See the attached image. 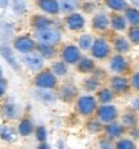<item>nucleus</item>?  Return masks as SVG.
<instances>
[{"label": "nucleus", "instance_id": "nucleus-1", "mask_svg": "<svg viewBox=\"0 0 139 149\" xmlns=\"http://www.w3.org/2000/svg\"><path fill=\"white\" fill-rule=\"evenodd\" d=\"M98 103L97 98L92 94H85V95H79L75 100V111L79 116L84 117V118H90L94 116L95 111H97Z\"/></svg>", "mask_w": 139, "mask_h": 149}, {"label": "nucleus", "instance_id": "nucleus-2", "mask_svg": "<svg viewBox=\"0 0 139 149\" xmlns=\"http://www.w3.org/2000/svg\"><path fill=\"white\" fill-rule=\"evenodd\" d=\"M35 88L40 89H57L58 88V77L53 73L50 68H43L36 72L32 80Z\"/></svg>", "mask_w": 139, "mask_h": 149}, {"label": "nucleus", "instance_id": "nucleus-3", "mask_svg": "<svg viewBox=\"0 0 139 149\" xmlns=\"http://www.w3.org/2000/svg\"><path fill=\"white\" fill-rule=\"evenodd\" d=\"M34 37L38 42H43V44H49V45H55L61 44L62 41V32L58 27L52 26L48 29L35 31Z\"/></svg>", "mask_w": 139, "mask_h": 149}, {"label": "nucleus", "instance_id": "nucleus-4", "mask_svg": "<svg viewBox=\"0 0 139 149\" xmlns=\"http://www.w3.org/2000/svg\"><path fill=\"white\" fill-rule=\"evenodd\" d=\"M89 52H90L92 58H94L95 61H106L112 54V46L106 39L98 37V39H94Z\"/></svg>", "mask_w": 139, "mask_h": 149}, {"label": "nucleus", "instance_id": "nucleus-5", "mask_svg": "<svg viewBox=\"0 0 139 149\" xmlns=\"http://www.w3.org/2000/svg\"><path fill=\"white\" fill-rule=\"evenodd\" d=\"M94 117L98 121H101L103 125H107L110 122H113L119 118V109L112 103L108 104H99L94 113Z\"/></svg>", "mask_w": 139, "mask_h": 149}, {"label": "nucleus", "instance_id": "nucleus-6", "mask_svg": "<svg viewBox=\"0 0 139 149\" xmlns=\"http://www.w3.org/2000/svg\"><path fill=\"white\" fill-rule=\"evenodd\" d=\"M36 44L38 41L35 40V37L30 35H20L13 39L12 46L15 52L21 53V54H29V53L36 50Z\"/></svg>", "mask_w": 139, "mask_h": 149}, {"label": "nucleus", "instance_id": "nucleus-7", "mask_svg": "<svg viewBox=\"0 0 139 149\" xmlns=\"http://www.w3.org/2000/svg\"><path fill=\"white\" fill-rule=\"evenodd\" d=\"M58 55L61 57V59L66 62L68 66H75L79 62V59L82 57L80 48L75 44H66L62 46V49L58 52Z\"/></svg>", "mask_w": 139, "mask_h": 149}, {"label": "nucleus", "instance_id": "nucleus-8", "mask_svg": "<svg viewBox=\"0 0 139 149\" xmlns=\"http://www.w3.org/2000/svg\"><path fill=\"white\" fill-rule=\"evenodd\" d=\"M108 88L112 90L116 95H125L131 89L130 80L124 74H115L108 80Z\"/></svg>", "mask_w": 139, "mask_h": 149}, {"label": "nucleus", "instance_id": "nucleus-9", "mask_svg": "<svg viewBox=\"0 0 139 149\" xmlns=\"http://www.w3.org/2000/svg\"><path fill=\"white\" fill-rule=\"evenodd\" d=\"M85 18L84 15L79 12H71L66 14L63 18V24L67 30L72 31V32H80L85 29Z\"/></svg>", "mask_w": 139, "mask_h": 149}, {"label": "nucleus", "instance_id": "nucleus-10", "mask_svg": "<svg viewBox=\"0 0 139 149\" xmlns=\"http://www.w3.org/2000/svg\"><path fill=\"white\" fill-rule=\"evenodd\" d=\"M55 90H57L58 99L67 104L73 103V102L76 100V98L79 97V89H77V86L72 82L63 84V85H61L59 88H57Z\"/></svg>", "mask_w": 139, "mask_h": 149}, {"label": "nucleus", "instance_id": "nucleus-11", "mask_svg": "<svg viewBox=\"0 0 139 149\" xmlns=\"http://www.w3.org/2000/svg\"><path fill=\"white\" fill-rule=\"evenodd\" d=\"M22 62L23 64L29 68L32 72H38V71L43 70L45 64V59L39 54L38 52H32L29 54H23L22 57Z\"/></svg>", "mask_w": 139, "mask_h": 149}, {"label": "nucleus", "instance_id": "nucleus-12", "mask_svg": "<svg viewBox=\"0 0 139 149\" xmlns=\"http://www.w3.org/2000/svg\"><path fill=\"white\" fill-rule=\"evenodd\" d=\"M110 71L116 74H124L129 71V62L124 54L116 53L110 57Z\"/></svg>", "mask_w": 139, "mask_h": 149}, {"label": "nucleus", "instance_id": "nucleus-13", "mask_svg": "<svg viewBox=\"0 0 139 149\" xmlns=\"http://www.w3.org/2000/svg\"><path fill=\"white\" fill-rule=\"evenodd\" d=\"M34 95L35 99L38 102L46 105H52L58 100V95H57V90L55 89H40L35 88L34 90Z\"/></svg>", "mask_w": 139, "mask_h": 149}, {"label": "nucleus", "instance_id": "nucleus-14", "mask_svg": "<svg viewBox=\"0 0 139 149\" xmlns=\"http://www.w3.org/2000/svg\"><path fill=\"white\" fill-rule=\"evenodd\" d=\"M90 26L95 32H106L110 29V15L104 12H98L93 15Z\"/></svg>", "mask_w": 139, "mask_h": 149}, {"label": "nucleus", "instance_id": "nucleus-15", "mask_svg": "<svg viewBox=\"0 0 139 149\" xmlns=\"http://www.w3.org/2000/svg\"><path fill=\"white\" fill-rule=\"evenodd\" d=\"M0 113L5 121H14L21 117V108L14 102H5L0 108Z\"/></svg>", "mask_w": 139, "mask_h": 149}, {"label": "nucleus", "instance_id": "nucleus-16", "mask_svg": "<svg viewBox=\"0 0 139 149\" xmlns=\"http://www.w3.org/2000/svg\"><path fill=\"white\" fill-rule=\"evenodd\" d=\"M30 26L34 31H40V30L48 29V27L55 26V23L50 17H48V15L34 14V15H31V18H30Z\"/></svg>", "mask_w": 139, "mask_h": 149}, {"label": "nucleus", "instance_id": "nucleus-17", "mask_svg": "<svg viewBox=\"0 0 139 149\" xmlns=\"http://www.w3.org/2000/svg\"><path fill=\"white\" fill-rule=\"evenodd\" d=\"M103 132H104V135L108 136L110 139L116 140V139L121 138L126 132V127L124 126L121 122H117V120H116V121H113V122H110V123H107V125H104Z\"/></svg>", "mask_w": 139, "mask_h": 149}, {"label": "nucleus", "instance_id": "nucleus-18", "mask_svg": "<svg viewBox=\"0 0 139 149\" xmlns=\"http://www.w3.org/2000/svg\"><path fill=\"white\" fill-rule=\"evenodd\" d=\"M36 5L45 14L58 15L61 13V7L58 0H36Z\"/></svg>", "mask_w": 139, "mask_h": 149}, {"label": "nucleus", "instance_id": "nucleus-19", "mask_svg": "<svg viewBox=\"0 0 139 149\" xmlns=\"http://www.w3.org/2000/svg\"><path fill=\"white\" fill-rule=\"evenodd\" d=\"M76 67V72L81 73V74H92L93 71L95 70L97 64H95L94 58L92 57H81L79 59V62L75 64Z\"/></svg>", "mask_w": 139, "mask_h": 149}, {"label": "nucleus", "instance_id": "nucleus-20", "mask_svg": "<svg viewBox=\"0 0 139 149\" xmlns=\"http://www.w3.org/2000/svg\"><path fill=\"white\" fill-rule=\"evenodd\" d=\"M110 27L117 32L128 30V21L125 15L120 14V12H113L112 14H110Z\"/></svg>", "mask_w": 139, "mask_h": 149}, {"label": "nucleus", "instance_id": "nucleus-21", "mask_svg": "<svg viewBox=\"0 0 139 149\" xmlns=\"http://www.w3.org/2000/svg\"><path fill=\"white\" fill-rule=\"evenodd\" d=\"M35 131V125H34L32 120L30 117H21L20 122L17 125V132L22 138H27L31 136Z\"/></svg>", "mask_w": 139, "mask_h": 149}, {"label": "nucleus", "instance_id": "nucleus-22", "mask_svg": "<svg viewBox=\"0 0 139 149\" xmlns=\"http://www.w3.org/2000/svg\"><path fill=\"white\" fill-rule=\"evenodd\" d=\"M43 58L46 61L54 59L58 55V49L55 45H49V44H43V42H38L36 44V50Z\"/></svg>", "mask_w": 139, "mask_h": 149}, {"label": "nucleus", "instance_id": "nucleus-23", "mask_svg": "<svg viewBox=\"0 0 139 149\" xmlns=\"http://www.w3.org/2000/svg\"><path fill=\"white\" fill-rule=\"evenodd\" d=\"M112 46H113V49H115L116 53H120V54H126V53L130 52L131 42L128 40V37L121 36V35H117V36L113 37Z\"/></svg>", "mask_w": 139, "mask_h": 149}, {"label": "nucleus", "instance_id": "nucleus-24", "mask_svg": "<svg viewBox=\"0 0 139 149\" xmlns=\"http://www.w3.org/2000/svg\"><path fill=\"white\" fill-rule=\"evenodd\" d=\"M120 122L122 123L126 129H133L138 125L139 122V117L137 114V111L134 109H128L120 116Z\"/></svg>", "mask_w": 139, "mask_h": 149}, {"label": "nucleus", "instance_id": "nucleus-25", "mask_svg": "<svg viewBox=\"0 0 139 149\" xmlns=\"http://www.w3.org/2000/svg\"><path fill=\"white\" fill-rule=\"evenodd\" d=\"M95 98H97L98 103L99 104H108V103H112L116 98V94L112 91L110 88H99L95 91Z\"/></svg>", "mask_w": 139, "mask_h": 149}, {"label": "nucleus", "instance_id": "nucleus-26", "mask_svg": "<svg viewBox=\"0 0 139 149\" xmlns=\"http://www.w3.org/2000/svg\"><path fill=\"white\" fill-rule=\"evenodd\" d=\"M99 88H102V81L98 80L97 77H94L93 74H89V77L84 79V81H82V89L89 94L95 93Z\"/></svg>", "mask_w": 139, "mask_h": 149}, {"label": "nucleus", "instance_id": "nucleus-27", "mask_svg": "<svg viewBox=\"0 0 139 149\" xmlns=\"http://www.w3.org/2000/svg\"><path fill=\"white\" fill-rule=\"evenodd\" d=\"M85 130L90 135H98V134H101V132H103L104 125L101 122V121H98L94 117V118H89L88 120V122L85 123Z\"/></svg>", "mask_w": 139, "mask_h": 149}, {"label": "nucleus", "instance_id": "nucleus-28", "mask_svg": "<svg viewBox=\"0 0 139 149\" xmlns=\"http://www.w3.org/2000/svg\"><path fill=\"white\" fill-rule=\"evenodd\" d=\"M50 70L53 71V73L55 74L57 77H66L68 74V64L63 61H54L50 66Z\"/></svg>", "mask_w": 139, "mask_h": 149}, {"label": "nucleus", "instance_id": "nucleus-29", "mask_svg": "<svg viewBox=\"0 0 139 149\" xmlns=\"http://www.w3.org/2000/svg\"><path fill=\"white\" fill-rule=\"evenodd\" d=\"M17 129L8 126V125H1L0 126V139L4 141H14L17 139Z\"/></svg>", "mask_w": 139, "mask_h": 149}, {"label": "nucleus", "instance_id": "nucleus-30", "mask_svg": "<svg viewBox=\"0 0 139 149\" xmlns=\"http://www.w3.org/2000/svg\"><path fill=\"white\" fill-rule=\"evenodd\" d=\"M103 4L112 12H124L129 7L126 0H103Z\"/></svg>", "mask_w": 139, "mask_h": 149}, {"label": "nucleus", "instance_id": "nucleus-31", "mask_svg": "<svg viewBox=\"0 0 139 149\" xmlns=\"http://www.w3.org/2000/svg\"><path fill=\"white\" fill-rule=\"evenodd\" d=\"M124 15H125L126 21H128V24H130V26L139 24V9L128 7L124 10Z\"/></svg>", "mask_w": 139, "mask_h": 149}, {"label": "nucleus", "instance_id": "nucleus-32", "mask_svg": "<svg viewBox=\"0 0 139 149\" xmlns=\"http://www.w3.org/2000/svg\"><path fill=\"white\" fill-rule=\"evenodd\" d=\"M59 1L61 12L68 14L71 12H76V9L80 7V0H58Z\"/></svg>", "mask_w": 139, "mask_h": 149}, {"label": "nucleus", "instance_id": "nucleus-33", "mask_svg": "<svg viewBox=\"0 0 139 149\" xmlns=\"http://www.w3.org/2000/svg\"><path fill=\"white\" fill-rule=\"evenodd\" d=\"M93 36L90 33H82L81 36H79V40H77V46L80 48L81 52H89L93 45Z\"/></svg>", "mask_w": 139, "mask_h": 149}, {"label": "nucleus", "instance_id": "nucleus-34", "mask_svg": "<svg viewBox=\"0 0 139 149\" xmlns=\"http://www.w3.org/2000/svg\"><path fill=\"white\" fill-rule=\"evenodd\" d=\"M115 148L116 149H135L137 144L134 143V140L129 138H119L115 140Z\"/></svg>", "mask_w": 139, "mask_h": 149}, {"label": "nucleus", "instance_id": "nucleus-35", "mask_svg": "<svg viewBox=\"0 0 139 149\" xmlns=\"http://www.w3.org/2000/svg\"><path fill=\"white\" fill-rule=\"evenodd\" d=\"M0 53H1V55L5 58V61H7L12 67L15 68V70H18V64L15 63V61H14L13 55H12V50H10V48H8V46L3 45L1 48H0Z\"/></svg>", "mask_w": 139, "mask_h": 149}, {"label": "nucleus", "instance_id": "nucleus-36", "mask_svg": "<svg viewBox=\"0 0 139 149\" xmlns=\"http://www.w3.org/2000/svg\"><path fill=\"white\" fill-rule=\"evenodd\" d=\"M128 40L133 45H139V24L128 29Z\"/></svg>", "mask_w": 139, "mask_h": 149}, {"label": "nucleus", "instance_id": "nucleus-37", "mask_svg": "<svg viewBox=\"0 0 139 149\" xmlns=\"http://www.w3.org/2000/svg\"><path fill=\"white\" fill-rule=\"evenodd\" d=\"M34 134H35L36 139H38V141H40V143L46 141L48 134H46V130H45L44 126H38V127H35V131H34Z\"/></svg>", "mask_w": 139, "mask_h": 149}, {"label": "nucleus", "instance_id": "nucleus-38", "mask_svg": "<svg viewBox=\"0 0 139 149\" xmlns=\"http://www.w3.org/2000/svg\"><path fill=\"white\" fill-rule=\"evenodd\" d=\"M12 4H13V8L17 13H23L26 10V3L23 0H12Z\"/></svg>", "mask_w": 139, "mask_h": 149}, {"label": "nucleus", "instance_id": "nucleus-39", "mask_svg": "<svg viewBox=\"0 0 139 149\" xmlns=\"http://www.w3.org/2000/svg\"><path fill=\"white\" fill-rule=\"evenodd\" d=\"M130 86H131V89H134L135 91L139 93V71H137V72H134L131 74V77H130Z\"/></svg>", "mask_w": 139, "mask_h": 149}, {"label": "nucleus", "instance_id": "nucleus-40", "mask_svg": "<svg viewBox=\"0 0 139 149\" xmlns=\"http://www.w3.org/2000/svg\"><path fill=\"white\" fill-rule=\"evenodd\" d=\"M99 147L103 149H110V148H115V140L110 139L108 136H106L104 139H102L99 141Z\"/></svg>", "mask_w": 139, "mask_h": 149}, {"label": "nucleus", "instance_id": "nucleus-41", "mask_svg": "<svg viewBox=\"0 0 139 149\" xmlns=\"http://www.w3.org/2000/svg\"><path fill=\"white\" fill-rule=\"evenodd\" d=\"M92 74H93L94 77H97L98 80H101V81H103V80L107 77V73L104 72V71L102 70V68H98V67H95V70L93 71V73H92Z\"/></svg>", "mask_w": 139, "mask_h": 149}, {"label": "nucleus", "instance_id": "nucleus-42", "mask_svg": "<svg viewBox=\"0 0 139 149\" xmlns=\"http://www.w3.org/2000/svg\"><path fill=\"white\" fill-rule=\"evenodd\" d=\"M7 90H8V81L1 76L0 77V98L4 97Z\"/></svg>", "mask_w": 139, "mask_h": 149}, {"label": "nucleus", "instance_id": "nucleus-43", "mask_svg": "<svg viewBox=\"0 0 139 149\" xmlns=\"http://www.w3.org/2000/svg\"><path fill=\"white\" fill-rule=\"evenodd\" d=\"M130 105H131V109L139 112V97H134L130 100Z\"/></svg>", "mask_w": 139, "mask_h": 149}, {"label": "nucleus", "instance_id": "nucleus-44", "mask_svg": "<svg viewBox=\"0 0 139 149\" xmlns=\"http://www.w3.org/2000/svg\"><path fill=\"white\" fill-rule=\"evenodd\" d=\"M8 4H9V0H0V17L4 14V12H5V9H7Z\"/></svg>", "mask_w": 139, "mask_h": 149}, {"label": "nucleus", "instance_id": "nucleus-45", "mask_svg": "<svg viewBox=\"0 0 139 149\" xmlns=\"http://www.w3.org/2000/svg\"><path fill=\"white\" fill-rule=\"evenodd\" d=\"M3 76V72H1V70H0V77H1Z\"/></svg>", "mask_w": 139, "mask_h": 149}, {"label": "nucleus", "instance_id": "nucleus-46", "mask_svg": "<svg viewBox=\"0 0 139 149\" xmlns=\"http://www.w3.org/2000/svg\"><path fill=\"white\" fill-rule=\"evenodd\" d=\"M138 117H139V116H138Z\"/></svg>", "mask_w": 139, "mask_h": 149}]
</instances>
